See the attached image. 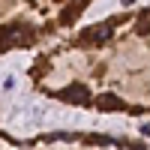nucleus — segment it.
Listing matches in <instances>:
<instances>
[{"instance_id":"obj_5","label":"nucleus","mask_w":150,"mask_h":150,"mask_svg":"<svg viewBox=\"0 0 150 150\" xmlns=\"http://www.w3.org/2000/svg\"><path fill=\"white\" fill-rule=\"evenodd\" d=\"M150 30V12H141V18H138V33H147Z\"/></svg>"},{"instance_id":"obj_3","label":"nucleus","mask_w":150,"mask_h":150,"mask_svg":"<svg viewBox=\"0 0 150 150\" xmlns=\"http://www.w3.org/2000/svg\"><path fill=\"white\" fill-rule=\"evenodd\" d=\"M105 39H111V24H96V27H90L84 33V42H93V45L105 42Z\"/></svg>"},{"instance_id":"obj_1","label":"nucleus","mask_w":150,"mask_h":150,"mask_svg":"<svg viewBox=\"0 0 150 150\" xmlns=\"http://www.w3.org/2000/svg\"><path fill=\"white\" fill-rule=\"evenodd\" d=\"M30 39H33V30L27 24H12V27H6L0 33V51H3V48H12V45H27Z\"/></svg>"},{"instance_id":"obj_4","label":"nucleus","mask_w":150,"mask_h":150,"mask_svg":"<svg viewBox=\"0 0 150 150\" xmlns=\"http://www.w3.org/2000/svg\"><path fill=\"white\" fill-rule=\"evenodd\" d=\"M96 105L102 108V111H123V108H126V105H123V99H117L114 93H102V96L96 99Z\"/></svg>"},{"instance_id":"obj_6","label":"nucleus","mask_w":150,"mask_h":150,"mask_svg":"<svg viewBox=\"0 0 150 150\" xmlns=\"http://www.w3.org/2000/svg\"><path fill=\"white\" fill-rule=\"evenodd\" d=\"M129 3H135V0H123V6H129Z\"/></svg>"},{"instance_id":"obj_2","label":"nucleus","mask_w":150,"mask_h":150,"mask_svg":"<svg viewBox=\"0 0 150 150\" xmlns=\"http://www.w3.org/2000/svg\"><path fill=\"white\" fill-rule=\"evenodd\" d=\"M57 96L63 99V102H72V105H87V102H90V90H87L84 84H69Z\"/></svg>"}]
</instances>
